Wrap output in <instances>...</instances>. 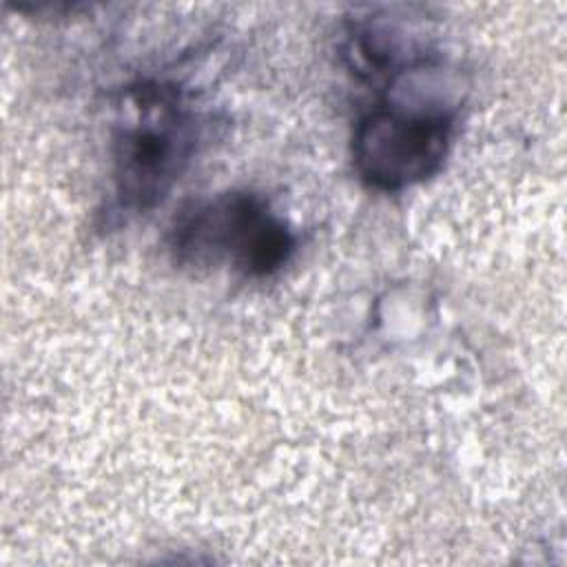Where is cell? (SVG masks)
<instances>
[{"label": "cell", "instance_id": "obj_1", "mask_svg": "<svg viewBox=\"0 0 567 567\" xmlns=\"http://www.w3.org/2000/svg\"><path fill=\"white\" fill-rule=\"evenodd\" d=\"M199 140L197 115L179 86L142 80L126 86L113 120V197L122 213H148L188 168Z\"/></svg>", "mask_w": 567, "mask_h": 567}, {"label": "cell", "instance_id": "obj_2", "mask_svg": "<svg viewBox=\"0 0 567 567\" xmlns=\"http://www.w3.org/2000/svg\"><path fill=\"white\" fill-rule=\"evenodd\" d=\"M173 261L190 270L233 268L268 277L295 252V235L255 193L228 190L186 202L166 235Z\"/></svg>", "mask_w": 567, "mask_h": 567}, {"label": "cell", "instance_id": "obj_3", "mask_svg": "<svg viewBox=\"0 0 567 567\" xmlns=\"http://www.w3.org/2000/svg\"><path fill=\"white\" fill-rule=\"evenodd\" d=\"M452 135L454 111L445 106H377L354 126L352 164L365 186L399 193L443 168Z\"/></svg>", "mask_w": 567, "mask_h": 567}]
</instances>
